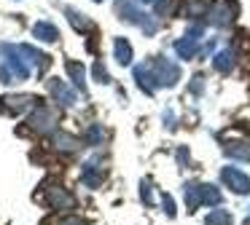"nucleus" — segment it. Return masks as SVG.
<instances>
[{"instance_id":"1","label":"nucleus","mask_w":250,"mask_h":225,"mask_svg":"<svg viewBox=\"0 0 250 225\" xmlns=\"http://www.w3.org/2000/svg\"><path fill=\"white\" fill-rule=\"evenodd\" d=\"M234 14H237V3L234 0H215L212 8L207 11V21L215 27H229L234 21Z\"/></svg>"},{"instance_id":"4","label":"nucleus","mask_w":250,"mask_h":225,"mask_svg":"<svg viewBox=\"0 0 250 225\" xmlns=\"http://www.w3.org/2000/svg\"><path fill=\"white\" fill-rule=\"evenodd\" d=\"M223 150H226V155H231V158L250 161V145L248 142H229Z\"/></svg>"},{"instance_id":"2","label":"nucleus","mask_w":250,"mask_h":225,"mask_svg":"<svg viewBox=\"0 0 250 225\" xmlns=\"http://www.w3.org/2000/svg\"><path fill=\"white\" fill-rule=\"evenodd\" d=\"M223 182H226L229 188H231L234 193H239V196H245V193H250V177L242 174L239 169H234V166H226V169L221 171Z\"/></svg>"},{"instance_id":"11","label":"nucleus","mask_w":250,"mask_h":225,"mask_svg":"<svg viewBox=\"0 0 250 225\" xmlns=\"http://www.w3.org/2000/svg\"><path fill=\"white\" fill-rule=\"evenodd\" d=\"M245 225H250V220H245Z\"/></svg>"},{"instance_id":"5","label":"nucleus","mask_w":250,"mask_h":225,"mask_svg":"<svg viewBox=\"0 0 250 225\" xmlns=\"http://www.w3.org/2000/svg\"><path fill=\"white\" fill-rule=\"evenodd\" d=\"M212 67H215L218 73H229V70L234 67V51H229V48L221 51L215 59H212Z\"/></svg>"},{"instance_id":"3","label":"nucleus","mask_w":250,"mask_h":225,"mask_svg":"<svg viewBox=\"0 0 250 225\" xmlns=\"http://www.w3.org/2000/svg\"><path fill=\"white\" fill-rule=\"evenodd\" d=\"M183 196H186V206L194 212L196 206H202V182H188L183 188Z\"/></svg>"},{"instance_id":"6","label":"nucleus","mask_w":250,"mask_h":225,"mask_svg":"<svg viewBox=\"0 0 250 225\" xmlns=\"http://www.w3.org/2000/svg\"><path fill=\"white\" fill-rule=\"evenodd\" d=\"M205 225H231V214H229L226 209H212V212L207 214Z\"/></svg>"},{"instance_id":"8","label":"nucleus","mask_w":250,"mask_h":225,"mask_svg":"<svg viewBox=\"0 0 250 225\" xmlns=\"http://www.w3.org/2000/svg\"><path fill=\"white\" fill-rule=\"evenodd\" d=\"M35 35H41L43 40H54L57 30H54V27H49V24H38V27H35Z\"/></svg>"},{"instance_id":"10","label":"nucleus","mask_w":250,"mask_h":225,"mask_svg":"<svg viewBox=\"0 0 250 225\" xmlns=\"http://www.w3.org/2000/svg\"><path fill=\"white\" fill-rule=\"evenodd\" d=\"M143 3H156L159 5V3H164V0H143Z\"/></svg>"},{"instance_id":"7","label":"nucleus","mask_w":250,"mask_h":225,"mask_svg":"<svg viewBox=\"0 0 250 225\" xmlns=\"http://www.w3.org/2000/svg\"><path fill=\"white\" fill-rule=\"evenodd\" d=\"M116 56H119L121 64H129L132 62V48L126 40H116Z\"/></svg>"},{"instance_id":"9","label":"nucleus","mask_w":250,"mask_h":225,"mask_svg":"<svg viewBox=\"0 0 250 225\" xmlns=\"http://www.w3.org/2000/svg\"><path fill=\"white\" fill-rule=\"evenodd\" d=\"M164 209H167L169 217H175V206H172V198H169V196H164Z\"/></svg>"}]
</instances>
